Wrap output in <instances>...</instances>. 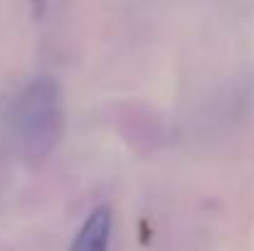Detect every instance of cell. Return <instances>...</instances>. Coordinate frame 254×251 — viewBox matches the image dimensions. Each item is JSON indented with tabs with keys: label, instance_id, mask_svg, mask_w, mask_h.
Instances as JSON below:
<instances>
[{
	"label": "cell",
	"instance_id": "obj_1",
	"mask_svg": "<svg viewBox=\"0 0 254 251\" xmlns=\"http://www.w3.org/2000/svg\"><path fill=\"white\" fill-rule=\"evenodd\" d=\"M10 126L25 155L45 158L52 153L64 131V103L60 84L52 77L32 79L12 103Z\"/></svg>",
	"mask_w": 254,
	"mask_h": 251
},
{
	"label": "cell",
	"instance_id": "obj_2",
	"mask_svg": "<svg viewBox=\"0 0 254 251\" xmlns=\"http://www.w3.org/2000/svg\"><path fill=\"white\" fill-rule=\"evenodd\" d=\"M109 237H111V212L109 207H99L86 217L69 251H109Z\"/></svg>",
	"mask_w": 254,
	"mask_h": 251
},
{
	"label": "cell",
	"instance_id": "obj_3",
	"mask_svg": "<svg viewBox=\"0 0 254 251\" xmlns=\"http://www.w3.org/2000/svg\"><path fill=\"white\" fill-rule=\"evenodd\" d=\"M32 2L37 5V15H40V12H42V5H45V0H32Z\"/></svg>",
	"mask_w": 254,
	"mask_h": 251
}]
</instances>
